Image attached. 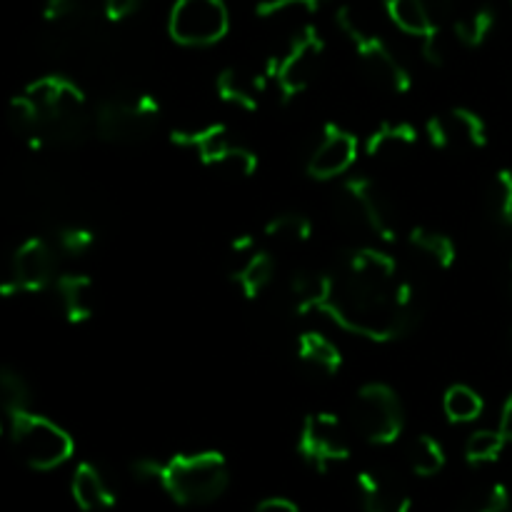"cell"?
I'll return each mask as SVG.
<instances>
[{"label": "cell", "instance_id": "obj_1", "mask_svg": "<svg viewBox=\"0 0 512 512\" xmlns=\"http://www.w3.org/2000/svg\"><path fill=\"white\" fill-rule=\"evenodd\" d=\"M298 313H325L335 325L373 343L400 340L415 320V295L395 258L355 248L330 270L293 280Z\"/></svg>", "mask_w": 512, "mask_h": 512}, {"label": "cell", "instance_id": "obj_2", "mask_svg": "<svg viewBox=\"0 0 512 512\" xmlns=\"http://www.w3.org/2000/svg\"><path fill=\"white\" fill-rule=\"evenodd\" d=\"M85 95L65 75L33 80L8 105V123L33 150L75 145L85 135Z\"/></svg>", "mask_w": 512, "mask_h": 512}, {"label": "cell", "instance_id": "obj_3", "mask_svg": "<svg viewBox=\"0 0 512 512\" xmlns=\"http://www.w3.org/2000/svg\"><path fill=\"white\" fill-rule=\"evenodd\" d=\"M155 483L178 505H208L228 490L230 470L223 455L203 450L160 463Z\"/></svg>", "mask_w": 512, "mask_h": 512}, {"label": "cell", "instance_id": "obj_4", "mask_svg": "<svg viewBox=\"0 0 512 512\" xmlns=\"http://www.w3.org/2000/svg\"><path fill=\"white\" fill-rule=\"evenodd\" d=\"M8 418L13 448L28 468L55 470L58 465L68 463L75 450L68 430H63L58 423L43 418V415L30 413V410H20Z\"/></svg>", "mask_w": 512, "mask_h": 512}, {"label": "cell", "instance_id": "obj_5", "mask_svg": "<svg viewBox=\"0 0 512 512\" xmlns=\"http://www.w3.org/2000/svg\"><path fill=\"white\" fill-rule=\"evenodd\" d=\"M335 23L343 30L345 38L353 45L355 55L363 63L365 73L375 80L383 88L393 90V93H408L413 88V78H410L408 68L398 60V55L390 50V45L385 43L380 35H375L373 30L365 28L358 18L353 15V10L348 5L335 13Z\"/></svg>", "mask_w": 512, "mask_h": 512}, {"label": "cell", "instance_id": "obj_6", "mask_svg": "<svg viewBox=\"0 0 512 512\" xmlns=\"http://www.w3.org/2000/svg\"><path fill=\"white\" fill-rule=\"evenodd\" d=\"M325 58V40L315 25H303L290 40L288 50L280 58L268 60L270 80L278 85L285 103L303 95L313 85L320 63Z\"/></svg>", "mask_w": 512, "mask_h": 512}, {"label": "cell", "instance_id": "obj_7", "mask_svg": "<svg viewBox=\"0 0 512 512\" xmlns=\"http://www.w3.org/2000/svg\"><path fill=\"white\" fill-rule=\"evenodd\" d=\"M338 210L350 228L368 233L383 243H393L398 238V225H395L393 210L388 200L380 193L378 185L365 175H353L340 183Z\"/></svg>", "mask_w": 512, "mask_h": 512}, {"label": "cell", "instance_id": "obj_8", "mask_svg": "<svg viewBox=\"0 0 512 512\" xmlns=\"http://www.w3.org/2000/svg\"><path fill=\"white\" fill-rule=\"evenodd\" d=\"M353 425L370 445H393L403 435L405 413L395 390L385 383H368L355 393Z\"/></svg>", "mask_w": 512, "mask_h": 512}, {"label": "cell", "instance_id": "obj_9", "mask_svg": "<svg viewBox=\"0 0 512 512\" xmlns=\"http://www.w3.org/2000/svg\"><path fill=\"white\" fill-rule=\"evenodd\" d=\"M58 278V258L48 240L28 238L13 250L8 268L0 275V295L13 298L23 293H43Z\"/></svg>", "mask_w": 512, "mask_h": 512}, {"label": "cell", "instance_id": "obj_10", "mask_svg": "<svg viewBox=\"0 0 512 512\" xmlns=\"http://www.w3.org/2000/svg\"><path fill=\"white\" fill-rule=\"evenodd\" d=\"M160 120V103L143 93L130 100H105L95 110V130L103 140L128 145L145 138Z\"/></svg>", "mask_w": 512, "mask_h": 512}, {"label": "cell", "instance_id": "obj_11", "mask_svg": "<svg viewBox=\"0 0 512 512\" xmlns=\"http://www.w3.org/2000/svg\"><path fill=\"white\" fill-rule=\"evenodd\" d=\"M230 28L223 0H175L168 18L170 38L188 48H205L225 38Z\"/></svg>", "mask_w": 512, "mask_h": 512}, {"label": "cell", "instance_id": "obj_12", "mask_svg": "<svg viewBox=\"0 0 512 512\" xmlns=\"http://www.w3.org/2000/svg\"><path fill=\"white\" fill-rule=\"evenodd\" d=\"M298 453L318 473L350 458V438L345 425L333 413H310L298 435Z\"/></svg>", "mask_w": 512, "mask_h": 512}, {"label": "cell", "instance_id": "obj_13", "mask_svg": "<svg viewBox=\"0 0 512 512\" xmlns=\"http://www.w3.org/2000/svg\"><path fill=\"white\" fill-rule=\"evenodd\" d=\"M230 278L248 300L260 298L275 275V260L265 248H258L253 235H240L230 243Z\"/></svg>", "mask_w": 512, "mask_h": 512}, {"label": "cell", "instance_id": "obj_14", "mask_svg": "<svg viewBox=\"0 0 512 512\" xmlns=\"http://www.w3.org/2000/svg\"><path fill=\"white\" fill-rule=\"evenodd\" d=\"M425 138L438 150H483L488 145V125L475 110L453 108L443 115H433L425 123Z\"/></svg>", "mask_w": 512, "mask_h": 512}, {"label": "cell", "instance_id": "obj_15", "mask_svg": "<svg viewBox=\"0 0 512 512\" xmlns=\"http://www.w3.org/2000/svg\"><path fill=\"white\" fill-rule=\"evenodd\" d=\"M358 160V138L338 123H325L320 143L308 160V175L315 180H335Z\"/></svg>", "mask_w": 512, "mask_h": 512}, {"label": "cell", "instance_id": "obj_16", "mask_svg": "<svg viewBox=\"0 0 512 512\" xmlns=\"http://www.w3.org/2000/svg\"><path fill=\"white\" fill-rule=\"evenodd\" d=\"M390 20L403 33L415 35L423 43V55L428 63H443V45H440V28L430 13L428 0H385Z\"/></svg>", "mask_w": 512, "mask_h": 512}, {"label": "cell", "instance_id": "obj_17", "mask_svg": "<svg viewBox=\"0 0 512 512\" xmlns=\"http://www.w3.org/2000/svg\"><path fill=\"white\" fill-rule=\"evenodd\" d=\"M355 485L363 512H410L413 505L403 480L385 468L360 470Z\"/></svg>", "mask_w": 512, "mask_h": 512}, {"label": "cell", "instance_id": "obj_18", "mask_svg": "<svg viewBox=\"0 0 512 512\" xmlns=\"http://www.w3.org/2000/svg\"><path fill=\"white\" fill-rule=\"evenodd\" d=\"M268 83V65H265L263 73L230 65V68H225L223 73L218 75V80H215V90H218V98L223 100V103L233 105V108L258 110L260 98H263Z\"/></svg>", "mask_w": 512, "mask_h": 512}, {"label": "cell", "instance_id": "obj_19", "mask_svg": "<svg viewBox=\"0 0 512 512\" xmlns=\"http://www.w3.org/2000/svg\"><path fill=\"white\" fill-rule=\"evenodd\" d=\"M55 293H58L60 308H63L68 323L80 325L93 318L95 290L93 280L83 273H63L55 278Z\"/></svg>", "mask_w": 512, "mask_h": 512}, {"label": "cell", "instance_id": "obj_20", "mask_svg": "<svg viewBox=\"0 0 512 512\" xmlns=\"http://www.w3.org/2000/svg\"><path fill=\"white\" fill-rule=\"evenodd\" d=\"M70 493H73L75 505L83 512H100L115 505L113 485L105 480V475L93 463H80L75 468Z\"/></svg>", "mask_w": 512, "mask_h": 512}, {"label": "cell", "instance_id": "obj_21", "mask_svg": "<svg viewBox=\"0 0 512 512\" xmlns=\"http://www.w3.org/2000/svg\"><path fill=\"white\" fill-rule=\"evenodd\" d=\"M420 133L410 123H380L365 140V153L370 158H400L418 148Z\"/></svg>", "mask_w": 512, "mask_h": 512}, {"label": "cell", "instance_id": "obj_22", "mask_svg": "<svg viewBox=\"0 0 512 512\" xmlns=\"http://www.w3.org/2000/svg\"><path fill=\"white\" fill-rule=\"evenodd\" d=\"M408 245L423 263H428L435 270H450L458 260V248H455L453 238L440 233V230L428 228V225L410 230Z\"/></svg>", "mask_w": 512, "mask_h": 512}, {"label": "cell", "instance_id": "obj_23", "mask_svg": "<svg viewBox=\"0 0 512 512\" xmlns=\"http://www.w3.org/2000/svg\"><path fill=\"white\" fill-rule=\"evenodd\" d=\"M170 140H173L178 148L198 153L200 163L203 165H208V160L215 158L225 145L233 143V140H230L228 128H225L223 123H210V125H200V128L175 130V133L170 135Z\"/></svg>", "mask_w": 512, "mask_h": 512}, {"label": "cell", "instance_id": "obj_24", "mask_svg": "<svg viewBox=\"0 0 512 512\" xmlns=\"http://www.w3.org/2000/svg\"><path fill=\"white\" fill-rule=\"evenodd\" d=\"M298 358L325 375H335L343 368V353H340L338 345L330 338H325L323 333H315V330L300 335Z\"/></svg>", "mask_w": 512, "mask_h": 512}, {"label": "cell", "instance_id": "obj_25", "mask_svg": "<svg viewBox=\"0 0 512 512\" xmlns=\"http://www.w3.org/2000/svg\"><path fill=\"white\" fill-rule=\"evenodd\" d=\"M263 235L278 248H300L313 238V223L300 213H283L265 223Z\"/></svg>", "mask_w": 512, "mask_h": 512}, {"label": "cell", "instance_id": "obj_26", "mask_svg": "<svg viewBox=\"0 0 512 512\" xmlns=\"http://www.w3.org/2000/svg\"><path fill=\"white\" fill-rule=\"evenodd\" d=\"M493 28H495V10L490 8V5H480V8L473 10V13L455 20L453 33L465 48H480V45L490 38Z\"/></svg>", "mask_w": 512, "mask_h": 512}, {"label": "cell", "instance_id": "obj_27", "mask_svg": "<svg viewBox=\"0 0 512 512\" xmlns=\"http://www.w3.org/2000/svg\"><path fill=\"white\" fill-rule=\"evenodd\" d=\"M443 410L450 423H473L483 415L485 403L470 385H453L445 393Z\"/></svg>", "mask_w": 512, "mask_h": 512}, {"label": "cell", "instance_id": "obj_28", "mask_svg": "<svg viewBox=\"0 0 512 512\" xmlns=\"http://www.w3.org/2000/svg\"><path fill=\"white\" fill-rule=\"evenodd\" d=\"M208 168L233 175V178H250L258 170V155L245 145L228 143L215 158L208 160Z\"/></svg>", "mask_w": 512, "mask_h": 512}, {"label": "cell", "instance_id": "obj_29", "mask_svg": "<svg viewBox=\"0 0 512 512\" xmlns=\"http://www.w3.org/2000/svg\"><path fill=\"white\" fill-rule=\"evenodd\" d=\"M410 468L420 478H433L445 468V450L433 435H420L410 448Z\"/></svg>", "mask_w": 512, "mask_h": 512}, {"label": "cell", "instance_id": "obj_30", "mask_svg": "<svg viewBox=\"0 0 512 512\" xmlns=\"http://www.w3.org/2000/svg\"><path fill=\"white\" fill-rule=\"evenodd\" d=\"M0 408L8 415L30 410V385L10 365H0Z\"/></svg>", "mask_w": 512, "mask_h": 512}, {"label": "cell", "instance_id": "obj_31", "mask_svg": "<svg viewBox=\"0 0 512 512\" xmlns=\"http://www.w3.org/2000/svg\"><path fill=\"white\" fill-rule=\"evenodd\" d=\"M505 445H508V440H505V435L498 430H478V433H473L468 438V443H465V460H468L470 465H488V463H495V460L503 455Z\"/></svg>", "mask_w": 512, "mask_h": 512}, {"label": "cell", "instance_id": "obj_32", "mask_svg": "<svg viewBox=\"0 0 512 512\" xmlns=\"http://www.w3.org/2000/svg\"><path fill=\"white\" fill-rule=\"evenodd\" d=\"M490 200H493L495 218L512 228V170L503 168L493 175L490 185Z\"/></svg>", "mask_w": 512, "mask_h": 512}, {"label": "cell", "instance_id": "obj_33", "mask_svg": "<svg viewBox=\"0 0 512 512\" xmlns=\"http://www.w3.org/2000/svg\"><path fill=\"white\" fill-rule=\"evenodd\" d=\"M463 512H512L508 488L503 483L488 485L465 503Z\"/></svg>", "mask_w": 512, "mask_h": 512}, {"label": "cell", "instance_id": "obj_34", "mask_svg": "<svg viewBox=\"0 0 512 512\" xmlns=\"http://www.w3.org/2000/svg\"><path fill=\"white\" fill-rule=\"evenodd\" d=\"M58 240V248L68 255H83L93 248L95 235L93 230L85 228V225H65V228L58 230L55 235Z\"/></svg>", "mask_w": 512, "mask_h": 512}, {"label": "cell", "instance_id": "obj_35", "mask_svg": "<svg viewBox=\"0 0 512 512\" xmlns=\"http://www.w3.org/2000/svg\"><path fill=\"white\" fill-rule=\"evenodd\" d=\"M325 0H260L258 8H255V13L260 15V18H275V15L285 13V10H318L320 5H323Z\"/></svg>", "mask_w": 512, "mask_h": 512}, {"label": "cell", "instance_id": "obj_36", "mask_svg": "<svg viewBox=\"0 0 512 512\" xmlns=\"http://www.w3.org/2000/svg\"><path fill=\"white\" fill-rule=\"evenodd\" d=\"M78 8V0H48L43 8V18L50 25H65L78 15Z\"/></svg>", "mask_w": 512, "mask_h": 512}, {"label": "cell", "instance_id": "obj_37", "mask_svg": "<svg viewBox=\"0 0 512 512\" xmlns=\"http://www.w3.org/2000/svg\"><path fill=\"white\" fill-rule=\"evenodd\" d=\"M140 0H103V10L105 18L118 23V20H125L128 15H133L138 10Z\"/></svg>", "mask_w": 512, "mask_h": 512}, {"label": "cell", "instance_id": "obj_38", "mask_svg": "<svg viewBox=\"0 0 512 512\" xmlns=\"http://www.w3.org/2000/svg\"><path fill=\"white\" fill-rule=\"evenodd\" d=\"M255 512H300V508L288 498H268L258 503Z\"/></svg>", "mask_w": 512, "mask_h": 512}, {"label": "cell", "instance_id": "obj_39", "mask_svg": "<svg viewBox=\"0 0 512 512\" xmlns=\"http://www.w3.org/2000/svg\"><path fill=\"white\" fill-rule=\"evenodd\" d=\"M500 433L505 435V440L512 443V393L508 395L503 405V413H500Z\"/></svg>", "mask_w": 512, "mask_h": 512}, {"label": "cell", "instance_id": "obj_40", "mask_svg": "<svg viewBox=\"0 0 512 512\" xmlns=\"http://www.w3.org/2000/svg\"><path fill=\"white\" fill-rule=\"evenodd\" d=\"M510 280H512V260H510Z\"/></svg>", "mask_w": 512, "mask_h": 512}, {"label": "cell", "instance_id": "obj_41", "mask_svg": "<svg viewBox=\"0 0 512 512\" xmlns=\"http://www.w3.org/2000/svg\"><path fill=\"white\" fill-rule=\"evenodd\" d=\"M0 435H3V425H0Z\"/></svg>", "mask_w": 512, "mask_h": 512}, {"label": "cell", "instance_id": "obj_42", "mask_svg": "<svg viewBox=\"0 0 512 512\" xmlns=\"http://www.w3.org/2000/svg\"><path fill=\"white\" fill-rule=\"evenodd\" d=\"M510 338H512V335H510Z\"/></svg>", "mask_w": 512, "mask_h": 512}]
</instances>
